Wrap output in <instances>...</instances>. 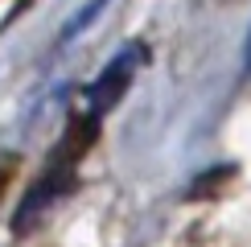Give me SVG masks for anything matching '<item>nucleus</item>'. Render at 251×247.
I'll list each match as a JSON object with an SVG mask.
<instances>
[{
    "mask_svg": "<svg viewBox=\"0 0 251 247\" xmlns=\"http://www.w3.org/2000/svg\"><path fill=\"white\" fill-rule=\"evenodd\" d=\"M140 62H144V46H140V41H132V46H124L120 54L99 70V78L87 87V107H91V116H95V120L124 99V91H128V82L136 78Z\"/></svg>",
    "mask_w": 251,
    "mask_h": 247,
    "instance_id": "nucleus-1",
    "label": "nucleus"
},
{
    "mask_svg": "<svg viewBox=\"0 0 251 247\" xmlns=\"http://www.w3.org/2000/svg\"><path fill=\"white\" fill-rule=\"evenodd\" d=\"M103 4H107V0H91V4H87V8H82V13H78V17H75V21H70V25H66V33H62V41H66V37H75V33H78V29H87V21H91V17H95V13H99V8H103Z\"/></svg>",
    "mask_w": 251,
    "mask_h": 247,
    "instance_id": "nucleus-2",
    "label": "nucleus"
},
{
    "mask_svg": "<svg viewBox=\"0 0 251 247\" xmlns=\"http://www.w3.org/2000/svg\"><path fill=\"white\" fill-rule=\"evenodd\" d=\"M243 66L251 70V29H247V41H243Z\"/></svg>",
    "mask_w": 251,
    "mask_h": 247,
    "instance_id": "nucleus-3",
    "label": "nucleus"
}]
</instances>
